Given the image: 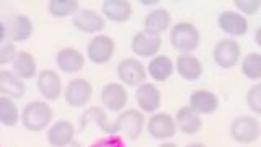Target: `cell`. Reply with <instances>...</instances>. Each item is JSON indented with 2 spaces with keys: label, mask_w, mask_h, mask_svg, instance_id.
<instances>
[{
  "label": "cell",
  "mask_w": 261,
  "mask_h": 147,
  "mask_svg": "<svg viewBox=\"0 0 261 147\" xmlns=\"http://www.w3.org/2000/svg\"><path fill=\"white\" fill-rule=\"evenodd\" d=\"M144 114L139 110H122L119 116L114 119L110 128V136H119L122 134L127 141H137L144 131Z\"/></svg>",
  "instance_id": "6da1fadb"
},
{
  "label": "cell",
  "mask_w": 261,
  "mask_h": 147,
  "mask_svg": "<svg viewBox=\"0 0 261 147\" xmlns=\"http://www.w3.org/2000/svg\"><path fill=\"white\" fill-rule=\"evenodd\" d=\"M170 43L181 54L193 53L201 44V33L190 21L176 23L170 33Z\"/></svg>",
  "instance_id": "7a4b0ae2"
},
{
  "label": "cell",
  "mask_w": 261,
  "mask_h": 147,
  "mask_svg": "<svg viewBox=\"0 0 261 147\" xmlns=\"http://www.w3.org/2000/svg\"><path fill=\"white\" fill-rule=\"evenodd\" d=\"M53 114V108L47 102H31L21 111V122L28 131L39 133L51 125Z\"/></svg>",
  "instance_id": "3957f363"
},
{
  "label": "cell",
  "mask_w": 261,
  "mask_h": 147,
  "mask_svg": "<svg viewBox=\"0 0 261 147\" xmlns=\"http://www.w3.org/2000/svg\"><path fill=\"white\" fill-rule=\"evenodd\" d=\"M230 137L239 144H253L259 139V121L255 116H239L230 125Z\"/></svg>",
  "instance_id": "277c9868"
},
{
  "label": "cell",
  "mask_w": 261,
  "mask_h": 147,
  "mask_svg": "<svg viewBox=\"0 0 261 147\" xmlns=\"http://www.w3.org/2000/svg\"><path fill=\"white\" fill-rule=\"evenodd\" d=\"M212 56H214V62L220 69H232L240 61L242 47L235 39L225 38V39H220L214 46Z\"/></svg>",
  "instance_id": "5b68a950"
},
{
  "label": "cell",
  "mask_w": 261,
  "mask_h": 147,
  "mask_svg": "<svg viewBox=\"0 0 261 147\" xmlns=\"http://www.w3.org/2000/svg\"><path fill=\"white\" fill-rule=\"evenodd\" d=\"M93 95V87L85 79H73L65 87V103L72 108H85Z\"/></svg>",
  "instance_id": "8992f818"
},
{
  "label": "cell",
  "mask_w": 261,
  "mask_h": 147,
  "mask_svg": "<svg viewBox=\"0 0 261 147\" xmlns=\"http://www.w3.org/2000/svg\"><path fill=\"white\" fill-rule=\"evenodd\" d=\"M116 51V43L108 35H96L87 44V56L93 64H106Z\"/></svg>",
  "instance_id": "52a82bcc"
},
{
  "label": "cell",
  "mask_w": 261,
  "mask_h": 147,
  "mask_svg": "<svg viewBox=\"0 0 261 147\" xmlns=\"http://www.w3.org/2000/svg\"><path fill=\"white\" fill-rule=\"evenodd\" d=\"M118 77L122 84L129 87H137L145 82L147 70L144 64L136 57H126L118 64Z\"/></svg>",
  "instance_id": "ba28073f"
},
{
  "label": "cell",
  "mask_w": 261,
  "mask_h": 147,
  "mask_svg": "<svg viewBox=\"0 0 261 147\" xmlns=\"http://www.w3.org/2000/svg\"><path fill=\"white\" fill-rule=\"evenodd\" d=\"M36 87L39 95L46 102H56L62 95V80L59 77V74L53 69H44L39 72Z\"/></svg>",
  "instance_id": "9c48e42d"
},
{
  "label": "cell",
  "mask_w": 261,
  "mask_h": 147,
  "mask_svg": "<svg viewBox=\"0 0 261 147\" xmlns=\"http://www.w3.org/2000/svg\"><path fill=\"white\" fill-rule=\"evenodd\" d=\"M100 100L103 103V106L106 110L110 111H122L126 108V105L129 102V96L126 88L122 87L118 82H110L101 88V93H100Z\"/></svg>",
  "instance_id": "30bf717a"
},
{
  "label": "cell",
  "mask_w": 261,
  "mask_h": 147,
  "mask_svg": "<svg viewBox=\"0 0 261 147\" xmlns=\"http://www.w3.org/2000/svg\"><path fill=\"white\" fill-rule=\"evenodd\" d=\"M217 24L224 33H227L228 36H233V38L245 36L248 33L247 16H243L239 12H233V10L220 12L217 16Z\"/></svg>",
  "instance_id": "8fae6325"
},
{
  "label": "cell",
  "mask_w": 261,
  "mask_h": 147,
  "mask_svg": "<svg viewBox=\"0 0 261 147\" xmlns=\"http://www.w3.org/2000/svg\"><path fill=\"white\" fill-rule=\"evenodd\" d=\"M147 131L153 139L165 141V139L173 137L176 133L175 119L168 113H153L147 121Z\"/></svg>",
  "instance_id": "7c38bea8"
},
{
  "label": "cell",
  "mask_w": 261,
  "mask_h": 147,
  "mask_svg": "<svg viewBox=\"0 0 261 147\" xmlns=\"http://www.w3.org/2000/svg\"><path fill=\"white\" fill-rule=\"evenodd\" d=\"M108 128H110V121H108V114L100 106H92V108H87L82 114L80 119V133L82 134H90L93 129L101 131L103 134H108Z\"/></svg>",
  "instance_id": "4fadbf2b"
},
{
  "label": "cell",
  "mask_w": 261,
  "mask_h": 147,
  "mask_svg": "<svg viewBox=\"0 0 261 147\" xmlns=\"http://www.w3.org/2000/svg\"><path fill=\"white\" fill-rule=\"evenodd\" d=\"M46 137L53 147H69L75 137V126L67 119H59L47 129Z\"/></svg>",
  "instance_id": "5bb4252c"
},
{
  "label": "cell",
  "mask_w": 261,
  "mask_h": 147,
  "mask_svg": "<svg viewBox=\"0 0 261 147\" xmlns=\"http://www.w3.org/2000/svg\"><path fill=\"white\" fill-rule=\"evenodd\" d=\"M136 102L139 108L145 113H155L160 108L162 103V93L160 90L155 87L150 82H144L137 87L136 92Z\"/></svg>",
  "instance_id": "9a60e30c"
},
{
  "label": "cell",
  "mask_w": 261,
  "mask_h": 147,
  "mask_svg": "<svg viewBox=\"0 0 261 147\" xmlns=\"http://www.w3.org/2000/svg\"><path fill=\"white\" fill-rule=\"evenodd\" d=\"M130 47L136 56L141 57H153L157 56V53L162 47V38L149 35L145 31H139L134 35L133 41H130Z\"/></svg>",
  "instance_id": "2e32d148"
},
{
  "label": "cell",
  "mask_w": 261,
  "mask_h": 147,
  "mask_svg": "<svg viewBox=\"0 0 261 147\" xmlns=\"http://www.w3.org/2000/svg\"><path fill=\"white\" fill-rule=\"evenodd\" d=\"M190 108L196 114H212L219 108V98L211 90H194L190 95Z\"/></svg>",
  "instance_id": "e0dca14e"
},
{
  "label": "cell",
  "mask_w": 261,
  "mask_h": 147,
  "mask_svg": "<svg viewBox=\"0 0 261 147\" xmlns=\"http://www.w3.org/2000/svg\"><path fill=\"white\" fill-rule=\"evenodd\" d=\"M56 64L62 72L65 74H77L84 69L85 57L79 49L73 47H64L56 56Z\"/></svg>",
  "instance_id": "ac0fdd59"
},
{
  "label": "cell",
  "mask_w": 261,
  "mask_h": 147,
  "mask_svg": "<svg viewBox=\"0 0 261 147\" xmlns=\"http://www.w3.org/2000/svg\"><path fill=\"white\" fill-rule=\"evenodd\" d=\"M72 23L79 31L90 33V35H92V33H100L105 28V18H103V16L100 13L93 12V10H88V8H85V10H80V12H77L75 15H73Z\"/></svg>",
  "instance_id": "d6986e66"
},
{
  "label": "cell",
  "mask_w": 261,
  "mask_h": 147,
  "mask_svg": "<svg viewBox=\"0 0 261 147\" xmlns=\"http://www.w3.org/2000/svg\"><path fill=\"white\" fill-rule=\"evenodd\" d=\"M101 12L113 23H126L133 16V5L127 0H105Z\"/></svg>",
  "instance_id": "ffe728a7"
},
{
  "label": "cell",
  "mask_w": 261,
  "mask_h": 147,
  "mask_svg": "<svg viewBox=\"0 0 261 147\" xmlns=\"http://www.w3.org/2000/svg\"><path fill=\"white\" fill-rule=\"evenodd\" d=\"M175 70L179 74L181 79L188 82H196L202 76L204 67H202V62L196 56L181 54V56H178V59H176Z\"/></svg>",
  "instance_id": "44dd1931"
},
{
  "label": "cell",
  "mask_w": 261,
  "mask_h": 147,
  "mask_svg": "<svg viewBox=\"0 0 261 147\" xmlns=\"http://www.w3.org/2000/svg\"><path fill=\"white\" fill-rule=\"evenodd\" d=\"M24 92H27V85L20 77H16L12 70H0V95L18 100Z\"/></svg>",
  "instance_id": "7402d4cb"
},
{
  "label": "cell",
  "mask_w": 261,
  "mask_h": 147,
  "mask_svg": "<svg viewBox=\"0 0 261 147\" xmlns=\"http://www.w3.org/2000/svg\"><path fill=\"white\" fill-rule=\"evenodd\" d=\"M175 125H176V129L181 131L183 134L193 136V134L199 133V131H201L202 119H201L199 114H196L190 108V106H181V108L176 111Z\"/></svg>",
  "instance_id": "603a6c76"
},
{
  "label": "cell",
  "mask_w": 261,
  "mask_h": 147,
  "mask_svg": "<svg viewBox=\"0 0 261 147\" xmlns=\"http://www.w3.org/2000/svg\"><path fill=\"white\" fill-rule=\"evenodd\" d=\"M170 23H171V15L167 8H155V10H152L145 16L142 31L149 33V35L160 36L163 31H167L170 28Z\"/></svg>",
  "instance_id": "cb8c5ba5"
},
{
  "label": "cell",
  "mask_w": 261,
  "mask_h": 147,
  "mask_svg": "<svg viewBox=\"0 0 261 147\" xmlns=\"http://www.w3.org/2000/svg\"><path fill=\"white\" fill-rule=\"evenodd\" d=\"M147 72L149 76L157 82L168 80L175 72V64L168 56H153L149 65H147Z\"/></svg>",
  "instance_id": "d4e9b609"
},
{
  "label": "cell",
  "mask_w": 261,
  "mask_h": 147,
  "mask_svg": "<svg viewBox=\"0 0 261 147\" xmlns=\"http://www.w3.org/2000/svg\"><path fill=\"white\" fill-rule=\"evenodd\" d=\"M13 64V74L16 77H20L21 80H30L38 74V65L35 57L28 51H18L16 53Z\"/></svg>",
  "instance_id": "484cf974"
},
{
  "label": "cell",
  "mask_w": 261,
  "mask_h": 147,
  "mask_svg": "<svg viewBox=\"0 0 261 147\" xmlns=\"http://www.w3.org/2000/svg\"><path fill=\"white\" fill-rule=\"evenodd\" d=\"M33 31H35V27H33V21L30 20V16L27 15H16L12 30H10V41L12 43H23L31 38Z\"/></svg>",
  "instance_id": "4316f807"
},
{
  "label": "cell",
  "mask_w": 261,
  "mask_h": 147,
  "mask_svg": "<svg viewBox=\"0 0 261 147\" xmlns=\"http://www.w3.org/2000/svg\"><path fill=\"white\" fill-rule=\"evenodd\" d=\"M18 118L20 113L15 102L12 98L0 95V125H4L7 128H13L18 122Z\"/></svg>",
  "instance_id": "83f0119b"
},
{
  "label": "cell",
  "mask_w": 261,
  "mask_h": 147,
  "mask_svg": "<svg viewBox=\"0 0 261 147\" xmlns=\"http://www.w3.org/2000/svg\"><path fill=\"white\" fill-rule=\"evenodd\" d=\"M47 12L56 18L75 15L79 12V0H49Z\"/></svg>",
  "instance_id": "f1b7e54d"
},
{
  "label": "cell",
  "mask_w": 261,
  "mask_h": 147,
  "mask_svg": "<svg viewBox=\"0 0 261 147\" xmlns=\"http://www.w3.org/2000/svg\"><path fill=\"white\" fill-rule=\"evenodd\" d=\"M242 74L253 82L261 79V56L258 53H250L248 56L243 57Z\"/></svg>",
  "instance_id": "f546056e"
},
{
  "label": "cell",
  "mask_w": 261,
  "mask_h": 147,
  "mask_svg": "<svg viewBox=\"0 0 261 147\" xmlns=\"http://www.w3.org/2000/svg\"><path fill=\"white\" fill-rule=\"evenodd\" d=\"M247 105L255 114H261V85L259 84H255L247 92Z\"/></svg>",
  "instance_id": "4dcf8cb0"
},
{
  "label": "cell",
  "mask_w": 261,
  "mask_h": 147,
  "mask_svg": "<svg viewBox=\"0 0 261 147\" xmlns=\"http://www.w3.org/2000/svg\"><path fill=\"white\" fill-rule=\"evenodd\" d=\"M235 7L239 8L240 15H256L261 10L259 0H233Z\"/></svg>",
  "instance_id": "1f68e13d"
},
{
  "label": "cell",
  "mask_w": 261,
  "mask_h": 147,
  "mask_svg": "<svg viewBox=\"0 0 261 147\" xmlns=\"http://www.w3.org/2000/svg\"><path fill=\"white\" fill-rule=\"evenodd\" d=\"M16 46L12 41H5V43L0 44V65L5 64H12L16 57Z\"/></svg>",
  "instance_id": "d6a6232c"
},
{
  "label": "cell",
  "mask_w": 261,
  "mask_h": 147,
  "mask_svg": "<svg viewBox=\"0 0 261 147\" xmlns=\"http://www.w3.org/2000/svg\"><path fill=\"white\" fill-rule=\"evenodd\" d=\"M90 147H126V142L121 136H106L103 139H98Z\"/></svg>",
  "instance_id": "836d02e7"
},
{
  "label": "cell",
  "mask_w": 261,
  "mask_h": 147,
  "mask_svg": "<svg viewBox=\"0 0 261 147\" xmlns=\"http://www.w3.org/2000/svg\"><path fill=\"white\" fill-rule=\"evenodd\" d=\"M5 36H7V28H5V24L0 21V44L5 43Z\"/></svg>",
  "instance_id": "e575fe53"
},
{
  "label": "cell",
  "mask_w": 261,
  "mask_h": 147,
  "mask_svg": "<svg viewBox=\"0 0 261 147\" xmlns=\"http://www.w3.org/2000/svg\"><path fill=\"white\" fill-rule=\"evenodd\" d=\"M141 4L145 5V7H152V5L160 4V0H141Z\"/></svg>",
  "instance_id": "d590c367"
},
{
  "label": "cell",
  "mask_w": 261,
  "mask_h": 147,
  "mask_svg": "<svg viewBox=\"0 0 261 147\" xmlns=\"http://www.w3.org/2000/svg\"><path fill=\"white\" fill-rule=\"evenodd\" d=\"M259 31H261V27L256 28V33H255V43L256 46H261V41H259Z\"/></svg>",
  "instance_id": "8d00e7d4"
},
{
  "label": "cell",
  "mask_w": 261,
  "mask_h": 147,
  "mask_svg": "<svg viewBox=\"0 0 261 147\" xmlns=\"http://www.w3.org/2000/svg\"><path fill=\"white\" fill-rule=\"evenodd\" d=\"M186 147H207V145L202 144V142H194V144H190V145H186Z\"/></svg>",
  "instance_id": "74e56055"
},
{
  "label": "cell",
  "mask_w": 261,
  "mask_h": 147,
  "mask_svg": "<svg viewBox=\"0 0 261 147\" xmlns=\"http://www.w3.org/2000/svg\"><path fill=\"white\" fill-rule=\"evenodd\" d=\"M159 147H178L176 144H173V142H163L162 145H159Z\"/></svg>",
  "instance_id": "f35d334b"
},
{
  "label": "cell",
  "mask_w": 261,
  "mask_h": 147,
  "mask_svg": "<svg viewBox=\"0 0 261 147\" xmlns=\"http://www.w3.org/2000/svg\"><path fill=\"white\" fill-rule=\"evenodd\" d=\"M69 147H82V145H80L79 142H75V141H73V142H72V144H70Z\"/></svg>",
  "instance_id": "ab89813d"
},
{
  "label": "cell",
  "mask_w": 261,
  "mask_h": 147,
  "mask_svg": "<svg viewBox=\"0 0 261 147\" xmlns=\"http://www.w3.org/2000/svg\"><path fill=\"white\" fill-rule=\"evenodd\" d=\"M0 147H2V145H0Z\"/></svg>",
  "instance_id": "60d3db41"
}]
</instances>
